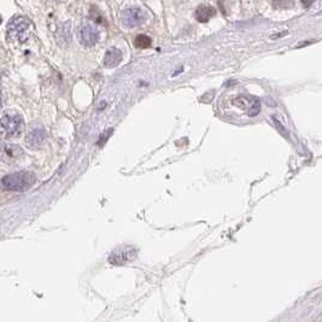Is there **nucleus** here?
I'll return each instance as SVG.
<instances>
[{"label":"nucleus","mask_w":322,"mask_h":322,"mask_svg":"<svg viewBox=\"0 0 322 322\" xmlns=\"http://www.w3.org/2000/svg\"><path fill=\"white\" fill-rule=\"evenodd\" d=\"M221 110L224 111L226 116L232 117V119H251V117L258 115L261 111V101L253 95L238 93V94L224 99Z\"/></svg>","instance_id":"1"},{"label":"nucleus","mask_w":322,"mask_h":322,"mask_svg":"<svg viewBox=\"0 0 322 322\" xmlns=\"http://www.w3.org/2000/svg\"><path fill=\"white\" fill-rule=\"evenodd\" d=\"M34 182H35V175L33 173H12L0 180V188L4 191H26Z\"/></svg>","instance_id":"2"},{"label":"nucleus","mask_w":322,"mask_h":322,"mask_svg":"<svg viewBox=\"0 0 322 322\" xmlns=\"http://www.w3.org/2000/svg\"><path fill=\"white\" fill-rule=\"evenodd\" d=\"M30 30H32V23L24 17H16L9 23L8 35L11 40L24 42L29 39Z\"/></svg>","instance_id":"3"},{"label":"nucleus","mask_w":322,"mask_h":322,"mask_svg":"<svg viewBox=\"0 0 322 322\" xmlns=\"http://www.w3.org/2000/svg\"><path fill=\"white\" fill-rule=\"evenodd\" d=\"M24 128L23 119L18 114H5L0 119V129L6 137H20Z\"/></svg>","instance_id":"4"},{"label":"nucleus","mask_w":322,"mask_h":322,"mask_svg":"<svg viewBox=\"0 0 322 322\" xmlns=\"http://www.w3.org/2000/svg\"><path fill=\"white\" fill-rule=\"evenodd\" d=\"M77 36H79L80 42L83 46L91 47V46H94L98 42L99 32L94 26H92L89 23H85L82 26H80L79 30H77Z\"/></svg>","instance_id":"5"},{"label":"nucleus","mask_w":322,"mask_h":322,"mask_svg":"<svg viewBox=\"0 0 322 322\" xmlns=\"http://www.w3.org/2000/svg\"><path fill=\"white\" fill-rule=\"evenodd\" d=\"M22 156L23 150L22 147H20L18 145L9 144V142H3V144H0V159H2L3 162L8 164L15 163Z\"/></svg>","instance_id":"6"},{"label":"nucleus","mask_w":322,"mask_h":322,"mask_svg":"<svg viewBox=\"0 0 322 322\" xmlns=\"http://www.w3.org/2000/svg\"><path fill=\"white\" fill-rule=\"evenodd\" d=\"M122 22L126 27L133 28L141 26L145 22V12L139 8H128L122 12Z\"/></svg>","instance_id":"7"},{"label":"nucleus","mask_w":322,"mask_h":322,"mask_svg":"<svg viewBox=\"0 0 322 322\" xmlns=\"http://www.w3.org/2000/svg\"><path fill=\"white\" fill-rule=\"evenodd\" d=\"M135 255H137V251H135V250L131 246L119 247V249H116L115 251L110 255L109 262L111 263V264L122 265L128 261L134 259Z\"/></svg>","instance_id":"8"},{"label":"nucleus","mask_w":322,"mask_h":322,"mask_svg":"<svg viewBox=\"0 0 322 322\" xmlns=\"http://www.w3.org/2000/svg\"><path fill=\"white\" fill-rule=\"evenodd\" d=\"M46 139V132L42 128H35L33 129L32 132L28 134L27 137V144L29 145L30 147L36 148L39 146H41L45 142Z\"/></svg>","instance_id":"9"},{"label":"nucleus","mask_w":322,"mask_h":322,"mask_svg":"<svg viewBox=\"0 0 322 322\" xmlns=\"http://www.w3.org/2000/svg\"><path fill=\"white\" fill-rule=\"evenodd\" d=\"M216 15V9L210 5H200L196 10V18L199 22H207Z\"/></svg>","instance_id":"10"},{"label":"nucleus","mask_w":322,"mask_h":322,"mask_svg":"<svg viewBox=\"0 0 322 322\" xmlns=\"http://www.w3.org/2000/svg\"><path fill=\"white\" fill-rule=\"evenodd\" d=\"M121 61H122V53H121L120 49L111 48L106 52V55H105L104 64L106 68H114L119 66Z\"/></svg>","instance_id":"11"},{"label":"nucleus","mask_w":322,"mask_h":322,"mask_svg":"<svg viewBox=\"0 0 322 322\" xmlns=\"http://www.w3.org/2000/svg\"><path fill=\"white\" fill-rule=\"evenodd\" d=\"M151 45V39L148 38L147 35H144V34H141V35H138L137 39H135V46H137L138 48H147L150 47Z\"/></svg>","instance_id":"12"},{"label":"nucleus","mask_w":322,"mask_h":322,"mask_svg":"<svg viewBox=\"0 0 322 322\" xmlns=\"http://www.w3.org/2000/svg\"><path fill=\"white\" fill-rule=\"evenodd\" d=\"M3 105V97H2V89H0V106Z\"/></svg>","instance_id":"13"},{"label":"nucleus","mask_w":322,"mask_h":322,"mask_svg":"<svg viewBox=\"0 0 322 322\" xmlns=\"http://www.w3.org/2000/svg\"><path fill=\"white\" fill-rule=\"evenodd\" d=\"M184 2H185V0H184Z\"/></svg>","instance_id":"14"}]
</instances>
